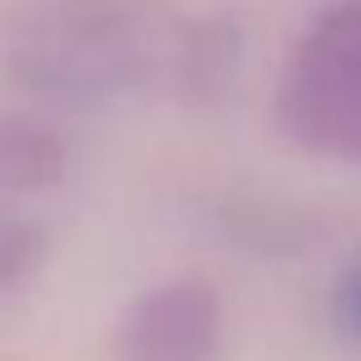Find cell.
<instances>
[{"label":"cell","mask_w":361,"mask_h":361,"mask_svg":"<svg viewBox=\"0 0 361 361\" xmlns=\"http://www.w3.org/2000/svg\"><path fill=\"white\" fill-rule=\"evenodd\" d=\"M0 75L60 109L198 99L218 45L164 0H16L0 16Z\"/></svg>","instance_id":"obj_1"},{"label":"cell","mask_w":361,"mask_h":361,"mask_svg":"<svg viewBox=\"0 0 361 361\" xmlns=\"http://www.w3.org/2000/svg\"><path fill=\"white\" fill-rule=\"evenodd\" d=\"M277 124L292 144L361 169V6L322 11L277 80Z\"/></svg>","instance_id":"obj_2"},{"label":"cell","mask_w":361,"mask_h":361,"mask_svg":"<svg viewBox=\"0 0 361 361\" xmlns=\"http://www.w3.org/2000/svg\"><path fill=\"white\" fill-rule=\"evenodd\" d=\"M223 346V297L208 277L178 272L144 287L114 322L119 361H213Z\"/></svg>","instance_id":"obj_3"},{"label":"cell","mask_w":361,"mask_h":361,"mask_svg":"<svg viewBox=\"0 0 361 361\" xmlns=\"http://www.w3.org/2000/svg\"><path fill=\"white\" fill-rule=\"evenodd\" d=\"M65 169V139L45 119L0 114V183L6 188H55Z\"/></svg>","instance_id":"obj_4"},{"label":"cell","mask_w":361,"mask_h":361,"mask_svg":"<svg viewBox=\"0 0 361 361\" xmlns=\"http://www.w3.org/2000/svg\"><path fill=\"white\" fill-rule=\"evenodd\" d=\"M35 262H40V233H35V223H25V218L0 208V287L25 282L35 272Z\"/></svg>","instance_id":"obj_5"}]
</instances>
